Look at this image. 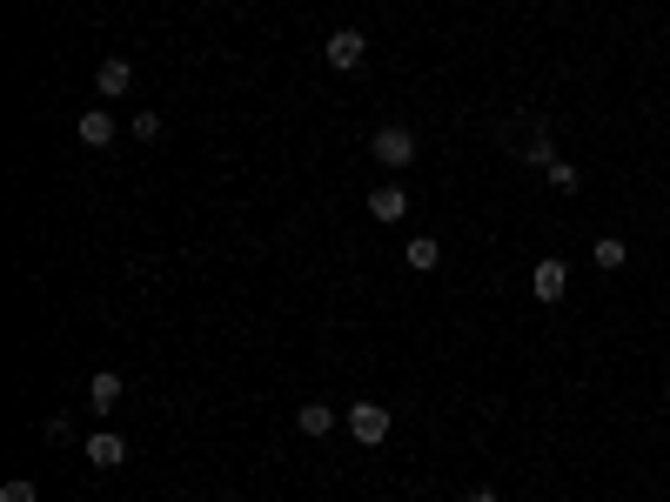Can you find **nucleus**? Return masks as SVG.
<instances>
[{
    "label": "nucleus",
    "mask_w": 670,
    "mask_h": 502,
    "mask_svg": "<svg viewBox=\"0 0 670 502\" xmlns=\"http://www.w3.org/2000/svg\"><path fill=\"white\" fill-rule=\"evenodd\" d=\"M369 154H376V161L389 168V175H402V168H416V134L402 128V121H389V128H376Z\"/></svg>",
    "instance_id": "f257e3e1"
},
{
    "label": "nucleus",
    "mask_w": 670,
    "mask_h": 502,
    "mask_svg": "<svg viewBox=\"0 0 670 502\" xmlns=\"http://www.w3.org/2000/svg\"><path fill=\"white\" fill-rule=\"evenodd\" d=\"M342 429H349L362 449H376V442L389 436V409H382V402H356V409H342Z\"/></svg>",
    "instance_id": "f03ea898"
},
{
    "label": "nucleus",
    "mask_w": 670,
    "mask_h": 502,
    "mask_svg": "<svg viewBox=\"0 0 670 502\" xmlns=\"http://www.w3.org/2000/svg\"><path fill=\"white\" fill-rule=\"evenodd\" d=\"M362 54H369V41H362V27H335L329 34V67H362Z\"/></svg>",
    "instance_id": "7ed1b4c3"
},
{
    "label": "nucleus",
    "mask_w": 670,
    "mask_h": 502,
    "mask_svg": "<svg viewBox=\"0 0 670 502\" xmlns=\"http://www.w3.org/2000/svg\"><path fill=\"white\" fill-rule=\"evenodd\" d=\"M563 282H570V268L563 262H536L530 268V295L536 302H563Z\"/></svg>",
    "instance_id": "20e7f679"
},
{
    "label": "nucleus",
    "mask_w": 670,
    "mask_h": 502,
    "mask_svg": "<svg viewBox=\"0 0 670 502\" xmlns=\"http://www.w3.org/2000/svg\"><path fill=\"white\" fill-rule=\"evenodd\" d=\"M88 462H94V469H121V462H128V442L108 436V429H94V436H88Z\"/></svg>",
    "instance_id": "39448f33"
},
{
    "label": "nucleus",
    "mask_w": 670,
    "mask_h": 502,
    "mask_svg": "<svg viewBox=\"0 0 670 502\" xmlns=\"http://www.w3.org/2000/svg\"><path fill=\"white\" fill-rule=\"evenodd\" d=\"M369 215H376V221H402V215H409V195H402V181H382L376 195H369Z\"/></svg>",
    "instance_id": "423d86ee"
},
{
    "label": "nucleus",
    "mask_w": 670,
    "mask_h": 502,
    "mask_svg": "<svg viewBox=\"0 0 670 502\" xmlns=\"http://www.w3.org/2000/svg\"><path fill=\"white\" fill-rule=\"evenodd\" d=\"M114 402H121V375H114V369H94V375H88V409L108 415Z\"/></svg>",
    "instance_id": "0eeeda50"
},
{
    "label": "nucleus",
    "mask_w": 670,
    "mask_h": 502,
    "mask_svg": "<svg viewBox=\"0 0 670 502\" xmlns=\"http://www.w3.org/2000/svg\"><path fill=\"white\" fill-rule=\"evenodd\" d=\"M335 422H342V415H335L329 402H302V409H295V429H302V436H329Z\"/></svg>",
    "instance_id": "6e6552de"
},
{
    "label": "nucleus",
    "mask_w": 670,
    "mask_h": 502,
    "mask_svg": "<svg viewBox=\"0 0 670 502\" xmlns=\"http://www.w3.org/2000/svg\"><path fill=\"white\" fill-rule=\"evenodd\" d=\"M74 134H81L88 148H108V141H114V121H108V114H101V108H88V114H81V121H74Z\"/></svg>",
    "instance_id": "1a4fd4ad"
},
{
    "label": "nucleus",
    "mask_w": 670,
    "mask_h": 502,
    "mask_svg": "<svg viewBox=\"0 0 670 502\" xmlns=\"http://www.w3.org/2000/svg\"><path fill=\"white\" fill-rule=\"evenodd\" d=\"M94 88L108 94V101H114V94H128V88H134V67H128V61H101V74H94Z\"/></svg>",
    "instance_id": "9d476101"
},
{
    "label": "nucleus",
    "mask_w": 670,
    "mask_h": 502,
    "mask_svg": "<svg viewBox=\"0 0 670 502\" xmlns=\"http://www.w3.org/2000/svg\"><path fill=\"white\" fill-rule=\"evenodd\" d=\"M402 262L416 268V275H429V268L443 262V248H436V241H429V235H416V241H409V248H402Z\"/></svg>",
    "instance_id": "9b49d317"
},
{
    "label": "nucleus",
    "mask_w": 670,
    "mask_h": 502,
    "mask_svg": "<svg viewBox=\"0 0 670 502\" xmlns=\"http://www.w3.org/2000/svg\"><path fill=\"white\" fill-rule=\"evenodd\" d=\"M590 262H597V268H610V275H617V268L630 262V248H624V241H617V235H603L597 248H590Z\"/></svg>",
    "instance_id": "f8f14e48"
},
{
    "label": "nucleus",
    "mask_w": 670,
    "mask_h": 502,
    "mask_svg": "<svg viewBox=\"0 0 670 502\" xmlns=\"http://www.w3.org/2000/svg\"><path fill=\"white\" fill-rule=\"evenodd\" d=\"M523 161H536V168H550V161H557V148H550V134H530V148H523Z\"/></svg>",
    "instance_id": "ddd939ff"
},
{
    "label": "nucleus",
    "mask_w": 670,
    "mask_h": 502,
    "mask_svg": "<svg viewBox=\"0 0 670 502\" xmlns=\"http://www.w3.org/2000/svg\"><path fill=\"white\" fill-rule=\"evenodd\" d=\"M134 141H161V114H155V108L134 114Z\"/></svg>",
    "instance_id": "4468645a"
},
{
    "label": "nucleus",
    "mask_w": 670,
    "mask_h": 502,
    "mask_svg": "<svg viewBox=\"0 0 670 502\" xmlns=\"http://www.w3.org/2000/svg\"><path fill=\"white\" fill-rule=\"evenodd\" d=\"M550 188H563V195H570V188H577V168H570V161H563V154H557V161H550Z\"/></svg>",
    "instance_id": "2eb2a0df"
},
{
    "label": "nucleus",
    "mask_w": 670,
    "mask_h": 502,
    "mask_svg": "<svg viewBox=\"0 0 670 502\" xmlns=\"http://www.w3.org/2000/svg\"><path fill=\"white\" fill-rule=\"evenodd\" d=\"M0 502H41V489H34V482H7V489H0Z\"/></svg>",
    "instance_id": "dca6fc26"
},
{
    "label": "nucleus",
    "mask_w": 670,
    "mask_h": 502,
    "mask_svg": "<svg viewBox=\"0 0 670 502\" xmlns=\"http://www.w3.org/2000/svg\"><path fill=\"white\" fill-rule=\"evenodd\" d=\"M463 502H503V496H496V489H469Z\"/></svg>",
    "instance_id": "f3484780"
}]
</instances>
